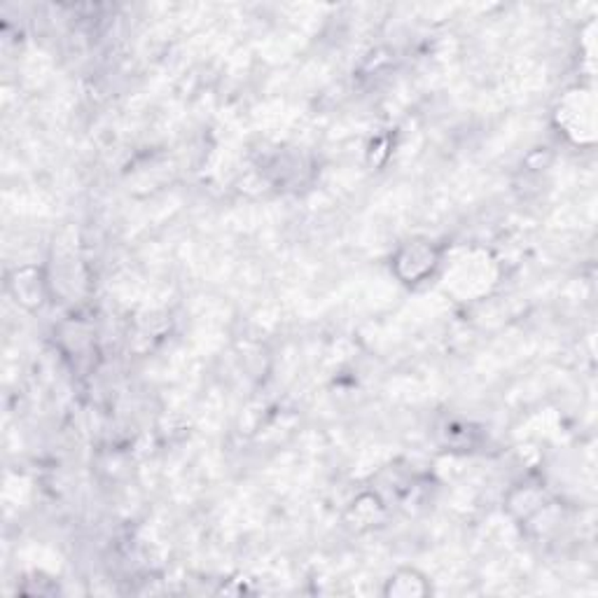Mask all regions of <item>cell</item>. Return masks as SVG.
<instances>
[{
  "mask_svg": "<svg viewBox=\"0 0 598 598\" xmlns=\"http://www.w3.org/2000/svg\"><path fill=\"white\" fill-rule=\"evenodd\" d=\"M383 594H386V596H402V598L428 596V594H433V586H430V582L425 580L424 575H418L417 570H400V573H395L393 577L386 582Z\"/></svg>",
  "mask_w": 598,
  "mask_h": 598,
  "instance_id": "obj_1",
  "label": "cell"
}]
</instances>
